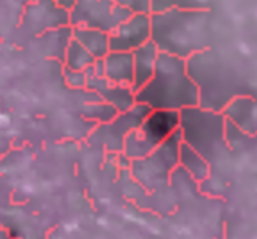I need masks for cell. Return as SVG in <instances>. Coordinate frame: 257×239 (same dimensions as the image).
<instances>
[{
    "label": "cell",
    "mask_w": 257,
    "mask_h": 239,
    "mask_svg": "<svg viewBox=\"0 0 257 239\" xmlns=\"http://www.w3.org/2000/svg\"><path fill=\"white\" fill-rule=\"evenodd\" d=\"M65 26H71L70 12L62 9L57 0H31L21 17L18 28L10 36V41L26 44L47 31Z\"/></svg>",
    "instance_id": "7"
},
{
    "label": "cell",
    "mask_w": 257,
    "mask_h": 239,
    "mask_svg": "<svg viewBox=\"0 0 257 239\" xmlns=\"http://www.w3.org/2000/svg\"><path fill=\"white\" fill-rule=\"evenodd\" d=\"M87 86L86 89L95 92L97 96L112 104L120 113L130 110L136 104V92L131 86L112 83L104 73V60H95L91 68L86 70Z\"/></svg>",
    "instance_id": "10"
},
{
    "label": "cell",
    "mask_w": 257,
    "mask_h": 239,
    "mask_svg": "<svg viewBox=\"0 0 257 239\" xmlns=\"http://www.w3.org/2000/svg\"><path fill=\"white\" fill-rule=\"evenodd\" d=\"M152 38L151 13L133 12L131 17L110 33V49L133 52Z\"/></svg>",
    "instance_id": "11"
},
{
    "label": "cell",
    "mask_w": 257,
    "mask_h": 239,
    "mask_svg": "<svg viewBox=\"0 0 257 239\" xmlns=\"http://www.w3.org/2000/svg\"><path fill=\"white\" fill-rule=\"evenodd\" d=\"M225 117L246 134L257 133V100L255 96H241L225 107Z\"/></svg>",
    "instance_id": "12"
},
{
    "label": "cell",
    "mask_w": 257,
    "mask_h": 239,
    "mask_svg": "<svg viewBox=\"0 0 257 239\" xmlns=\"http://www.w3.org/2000/svg\"><path fill=\"white\" fill-rule=\"evenodd\" d=\"M136 102L152 110H183L199 105V88L188 73L186 59L160 52L149 83L136 92Z\"/></svg>",
    "instance_id": "3"
},
{
    "label": "cell",
    "mask_w": 257,
    "mask_h": 239,
    "mask_svg": "<svg viewBox=\"0 0 257 239\" xmlns=\"http://www.w3.org/2000/svg\"><path fill=\"white\" fill-rule=\"evenodd\" d=\"M63 78H65V83H67L73 89H86V86H87L86 70L63 68Z\"/></svg>",
    "instance_id": "20"
},
{
    "label": "cell",
    "mask_w": 257,
    "mask_h": 239,
    "mask_svg": "<svg viewBox=\"0 0 257 239\" xmlns=\"http://www.w3.org/2000/svg\"><path fill=\"white\" fill-rule=\"evenodd\" d=\"M188 73L199 88V105L223 112L233 99L255 96L239 57L210 46L186 59Z\"/></svg>",
    "instance_id": "1"
},
{
    "label": "cell",
    "mask_w": 257,
    "mask_h": 239,
    "mask_svg": "<svg viewBox=\"0 0 257 239\" xmlns=\"http://www.w3.org/2000/svg\"><path fill=\"white\" fill-rule=\"evenodd\" d=\"M57 4L60 5L62 9L71 12V10H73V7L76 5V0H57Z\"/></svg>",
    "instance_id": "21"
},
{
    "label": "cell",
    "mask_w": 257,
    "mask_h": 239,
    "mask_svg": "<svg viewBox=\"0 0 257 239\" xmlns=\"http://www.w3.org/2000/svg\"><path fill=\"white\" fill-rule=\"evenodd\" d=\"M180 129L183 142L189 144L214 166L228 155L226 137V117L223 112H215L201 105L186 107L180 110Z\"/></svg>",
    "instance_id": "4"
},
{
    "label": "cell",
    "mask_w": 257,
    "mask_h": 239,
    "mask_svg": "<svg viewBox=\"0 0 257 239\" xmlns=\"http://www.w3.org/2000/svg\"><path fill=\"white\" fill-rule=\"evenodd\" d=\"M180 128L178 110H152L139 128L133 129L124 139L123 154L130 160L143 158L159 147L168 136Z\"/></svg>",
    "instance_id": "6"
},
{
    "label": "cell",
    "mask_w": 257,
    "mask_h": 239,
    "mask_svg": "<svg viewBox=\"0 0 257 239\" xmlns=\"http://www.w3.org/2000/svg\"><path fill=\"white\" fill-rule=\"evenodd\" d=\"M95 57L87 50L81 42L73 38L67 47L63 59V68L70 70H87L95 63Z\"/></svg>",
    "instance_id": "18"
},
{
    "label": "cell",
    "mask_w": 257,
    "mask_h": 239,
    "mask_svg": "<svg viewBox=\"0 0 257 239\" xmlns=\"http://www.w3.org/2000/svg\"><path fill=\"white\" fill-rule=\"evenodd\" d=\"M151 112L152 108L149 105L136 102L130 110L118 113L113 120L100 123L91 134L89 144H92V146H104L112 152H123L126 136L133 129L141 126Z\"/></svg>",
    "instance_id": "9"
},
{
    "label": "cell",
    "mask_w": 257,
    "mask_h": 239,
    "mask_svg": "<svg viewBox=\"0 0 257 239\" xmlns=\"http://www.w3.org/2000/svg\"><path fill=\"white\" fill-rule=\"evenodd\" d=\"M31 0H2V36L7 39V34L10 36L18 28L21 17L26 10Z\"/></svg>",
    "instance_id": "17"
},
{
    "label": "cell",
    "mask_w": 257,
    "mask_h": 239,
    "mask_svg": "<svg viewBox=\"0 0 257 239\" xmlns=\"http://www.w3.org/2000/svg\"><path fill=\"white\" fill-rule=\"evenodd\" d=\"M73 38L78 39L81 44L89 50L97 60L104 59L110 52V33L99 30V28H87V26H71Z\"/></svg>",
    "instance_id": "15"
},
{
    "label": "cell",
    "mask_w": 257,
    "mask_h": 239,
    "mask_svg": "<svg viewBox=\"0 0 257 239\" xmlns=\"http://www.w3.org/2000/svg\"><path fill=\"white\" fill-rule=\"evenodd\" d=\"M183 142L181 129L178 128L156 147L149 155L131 160V173L146 189L156 191L170 184V178L180 165V147Z\"/></svg>",
    "instance_id": "5"
},
{
    "label": "cell",
    "mask_w": 257,
    "mask_h": 239,
    "mask_svg": "<svg viewBox=\"0 0 257 239\" xmlns=\"http://www.w3.org/2000/svg\"><path fill=\"white\" fill-rule=\"evenodd\" d=\"M160 50L157 44L152 39L148 41L141 47H138L133 50L135 55V83L131 88L138 92L141 88H144L149 83V79L152 78L154 71H156V65L159 59Z\"/></svg>",
    "instance_id": "14"
},
{
    "label": "cell",
    "mask_w": 257,
    "mask_h": 239,
    "mask_svg": "<svg viewBox=\"0 0 257 239\" xmlns=\"http://www.w3.org/2000/svg\"><path fill=\"white\" fill-rule=\"evenodd\" d=\"M118 113L120 112L116 110L112 104H108V102H105V100H102V99L99 100V102H95V104L84 105V110H83V115L86 118L95 120L99 123H107L110 120H113Z\"/></svg>",
    "instance_id": "19"
},
{
    "label": "cell",
    "mask_w": 257,
    "mask_h": 239,
    "mask_svg": "<svg viewBox=\"0 0 257 239\" xmlns=\"http://www.w3.org/2000/svg\"><path fill=\"white\" fill-rule=\"evenodd\" d=\"M104 73L112 83L133 86L135 83V55L124 50H110L104 57Z\"/></svg>",
    "instance_id": "13"
},
{
    "label": "cell",
    "mask_w": 257,
    "mask_h": 239,
    "mask_svg": "<svg viewBox=\"0 0 257 239\" xmlns=\"http://www.w3.org/2000/svg\"><path fill=\"white\" fill-rule=\"evenodd\" d=\"M133 10L116 0H76L70 12L71 26L99 28L112 33L116 26L131 17Z\"/></svg>",
    "instance_id": "8"
},
{
    "label": "cell",
    "mask_w": 257,
    "mask_h": 239,
    "mask_svg": "<svg viewBox=\"0 0 257 239\" xmlns=\"http://www.w3.org/2000/svg\"><path fill=\"white\" fill-rule=\"evenodd\" d=\"M152 41L160 52L189 59L201 50L214 46V18L209 9L172 7L152 12Z\"/></svg>",
    "instance_id": "2"
},
{
    "label": "cell",
    "mask_w": 257,
    "mask_h": 239,
    "mask_svg": "<svg viewBox=\"0 0 257 239\" xmlns=\"http://www.w3.org/2000/svg\"><path fill=\"white\" fill-rule=\"evenodd\" d=\"M180 166L185 168L197 183H204L212 173V166L207 158L186 142H181L180 147Z\"/></svg>",
    "instance_id": "16"
}]
</instances>
